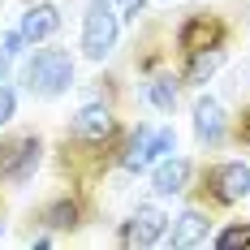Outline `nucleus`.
I'll use <instances>...</instances> for the list:
<instances>
[{"mask_svg":"<svg viewBox=\"0 0 250 250\" xmlns=\"http://www.w3.org/2000/svg\"><path fill=\"white\" fill-rule=\"evenodd\" d=\"M207 194L216 203H237L250 194V168L242 160H229V164H216V168H207Z\"/></svg>","mask_w":250,"mask_h":250,"instance_id":"20e7f679","label":"nucleus"},{"mask_svg":"<svg viewBox=\"0 0 250 250\" xmlns=\"http://www.w3.org/2000/svg\"><path fill=\"white\" fill-rule=\"evenodd\" d=\"M177 43H181V52L220 48V43H225V22H220V18H211V13H194V18H186V22H181Z\"/></svg>","mask_w":250,"mask_h":250,"instance_id":"423d86ee","label":"nucleus"},{"mask_svg":"<svg viewBox=\"0 0 250 250\" xmlns=\"http://www.w3.org/2000/svg\"><path fill=\"white\" fill-rule=\"evenodd\" d=\"M9 61H13V56H9V52L0 48V82H4V69H9Z\"/></svg>","mask_w":250,"mask_h":250,"instance_id":"412c9836","label":"nucleus"},{"mask_svg":"<svg viewBox=\"0 0 250 250\" xmlns=\"http://www.w3.org/2000/svg\"><path fill=\"white\" fill-rule=\"evenodd\" d=\"M56 26H61V13L52 9V4H30L26 9V18H22V35L30 39V43H43V39H52L56 35Z\"/></svg>","mask_w":250,"mask_h":250,"instance_id":"9b49d317","label":"nucleus"},{"mask_svg":"<svg viewBox=\"0 0 250 250\" xmlns=\"http://www.w3.org/2000/svg\"><path fill=\"white\" fill-rule=\"evenodd\" d=\"M78 216H82V207H78L74 199H56V203L43 207V225H48V229H78V225H82Z\"/></svg>","mask_w":250,"mask_h":250,"instance_id":"4468645a","label":"nucleus"},{"mask_svg":"<svg viewBox=\"0 0 250 250\" xmlns=\"http://www.w3.org/2000/svg\"><path fill=\"white\" fill-rule=\"evenodd\" d=\"M147 100L151 108H160V112H173L177 108V78L173 74H160L147 82Z\"/></svg>","mask_w":250,"mask_h":250,"instance_id":"2eb2a0df","label":"nucleus"},{"mask_svg":"<svg viewBox=\"0 0 250 250\" xmlns=\"http://www.w3.org/2000/svg\"><path fill=\"white\" fill-rule=\"evenodd\" d=\"M39 138H9V143H0V181H26V177L39 168Z\"/></svg>","mask_w":250,"mask_h":250,"instance_id":"7ed1b4c3","label":"nucleus"},{"mask_svg":"<svg viewBox=\"0 0 250 250\" xmlns=\"http://www.w3.org/2000/svg\"><path fill=\"white\" fill-rule=\"evenodd\" d=\"M237 143H246V147H250V108L237 117Z\"/></svg>","mask_w":250,"mask_h":250,"instance_id":"aec40b11","label":"nucleus"},{"mask_svg":"<svg viewBox=\"0 0 250 250\" xmlns=\"http://www.w3.org/2000/svg\"><path fill=\"white\" fill-rule=\"evenodd\" d=\"M151 134H155V129H138V134L125 143V151H121V168L125 173H143L151 160H155V155H151Z\"/></svg>","mask_w":250,"mask_h":250,"instance_id":"f8f14e48","label":"nucleus"},{"mask_svg":"<svg viewBox=\"0 0 250 250\" xmlns=\"http://www.w3.org/2000/svg\"><path fill=\"white\" fill-rule=\"evenodd\" d=\"M117 35H121V18L112 13V0H91L82 18V52L91 61H104L117 48Z\"/></svg>","mask_w":250,"mask_h":250,"instance_id":"f03ea898","label":"nucleus"},{"mask_svg":"<svg viewBox=\"0 0 250 250\" xmlns=\"http://www.w3.org/2000/svg\"><path fill=\"white\" fill-rule=\"evenodd\" d=\"M26 86H30L35 95H43V100L65 95V91L74 86V56L61 52V48L35 52V61L26 65Z\"/></svg>","mask_w":250,"mask_h":250,"instance_id":"f257e3e1","label":"nucleus"},{"mask_svg":"<svg viewBox=\"0 0 250 250\" xmlns=\"http://www.w3.org/2000/svg\"><path fill=\"white\" fill-rule=\"evenodd\" d=\"M186 181H190V160L164 155V164H160L155 177H151V190H155L160 199H168V194H181V190H186Z\"/></svg>","mask_w":250,"mask_h":250,"instance_id":"1a4fd4ad","label":"nucleus"},{"mask_svg":"<svg viewBox=\"0 0 250 250\" xmlns=\"http://www.w3.org/2000/svg\"><path fill=\"white\" fill-rule=\"evenodd\" d=\"M173 151H177V134L168 129V125L151 134V155H155V160H164V155H173Z\"/></svg>","mask_w":250,"mask_h":250,"instance_id":"f3484780","label":"nucleus"},{"mask_svg":"<svg viewBox=\"0 0 250 250\" xmlns=\"http://www.w3.org/2000/svg\"><path fill=\"white\" fill-rule=\"evenodd\" d=\"M22 43H26V35H22V30H9V35L0 39V48L9 52V56H18V52H22Z\"/></svg>","mask_w":250,"mask_h":250,"instance_id":"6ab92c4d","label":"nucleus"},{"mask_svg":"<svg viewBox=\"0 0 250 250\" xmlns=\"http://www.w3.org/2000/svg\"><path fill=\"white\" fill-rule=\"evenodd\" d=\"M207 233H211V220L190 207V211H181V216L173 220V246L177 250H194V246L207 242Z\"/></svg>","mask_w":250,"mask_h":250,"instance_id":"9d476101","label":"nucleus"},{"mask_svg":"<svg viewBox=\"0 0 250 250\" xmlns=\"http://www.w3.org/2000/svg\"><path fill=\"white\" fill-rule=\"evenodd\" d=\"M74 138H86V143H104L112 138V112L108 104H86L74 117Z\"/></svg>","mask_w":250,"mask_h":250,"instance_id":"6e6552de","label":"nucleus"},{"mask_svg":"<svg viewBox=\"0 0 250 250\" xmlns=\"http://www.w3.org/2000/svg\"><path fill=\"white\" fill-rule=\"evenodd\" d=\"M194 134L203 147H220L225 143V108L216 100H199L194 104Z\"/></svg>","mask_w":250,"mask_h":250,"instance_id":"0eeeda50","label":"nucleus"},{"mask_svg":"<svg viewBox=\"0 0 250 250\" xmlns=\"http://www.w3.org/2000/svg\"><path fill=\"white\" fill-rule=\"evenodd\" d=\"M164 229H168V216H164L155 203H147V207H138V211L125 220L121 246H155V242L164 237Z\"/></svg>","mask_w":250,"mask_h":250,"instance_id":"39448f33","label":"nucleus"},{"mask_svg":"<svg viewBox=\"0 0 250 250\" xmlns=\"http://www.w3.org/2000/svg\"><path fill=\"white\" fill-rule=\"evenodd\" d=\"M13 112H18V95H13V86L0 82V125L13 121Z\"/></svg>","mask_w":250,"mask_h":250,"instance_id":"a211bd4d","label":"nucleus"},{"mask_svg":"<svg viewBox=\"0 0 250 250\" xmlns=\"http://www.w3.org/2000/svg\"><path fill=\"white\" fill-rule=\"evenodd\" d=\"M121 4H129V0H121Z\"/></svg>","mask_w":250,"mask_h":250,"instance_id":"4be33fe9","label":"nucleus"},{"mask_svg":"<svg viewBox=\"0 0 250 250\" xmlns=\"http://www.w3.org/2000/svg\"><path fill=\"white\" fill-rule=\"evenodd\" d=\"M216 246L220 250H242V246H250V225H229L220 237H216Z\"/></svg>","mask_w":250,"mask_h":250,"instance_id":"dca6fc26","label":"nucleus"},{"mask_svg":"<svg viewBox=\"0 0 250 250\" xmlns=\"http://www.w3.org/2000/svg\"><path fill=\"white\" fill-rule=\"evenodd\" d=\"M225 65V48H203V52H190V65H186V82H207V78L216 74Z\"/></svg>","mask_w":250,"mask_h":250,"instance_id":"ddd939ff","label":"nucleus"}]
</instances>
